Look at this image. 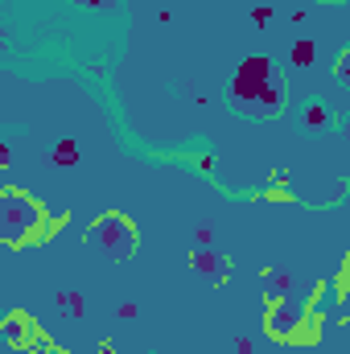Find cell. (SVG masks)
<instances>
[{
    "instance_id": "obj_1",
    "label": "cell",
    "mask_w": 350,
    "mask_h": 354,
    "mask_svg": "<svg viewBox=\"0 0 350 354\" xmlns=\"http://www.w3.org/2000/svg\"><path fill=\"white\" fill-rule=\"evenodd\" d=\"M231 103L243 111V115H276L280 103H284V91H280V79L272 71V62L252 54L235 66L231 75Z\"/></svg>"
},
{
    "instance_id": "obj_2",
    "label": "cell",
    "mask_w": 350,
    "mask_h": 354,
    "mask_svg": "<svg viewBox=\"0 0 350 354\" xmlns=\"http://www.w3.org/2000/svg\"><path fill=\"white\" fill-rule=\"evenodd\" d=\"M37 223H42V206L29 198V194H21V189H0V239L8 243V248H21L33 231H37Z\"/></svg>"
},
{
    "instance_id": "obj_3",
    "label": "cell",
    "mask_w": 350,
    "mask_h": 354,
    "mask_svg": "<svg viewBox=\"0 0 350 354\" xmlns=\"http://www.w3.org/2000/svg\"><path fill=\"white\" fill-rule=\"evenodd\" d=\"M87 243H91V252H99V256H107V260H128V256H136V248H140L136 227H132L124 214H103V218H95L87 227Z\"/></svg>"
},
{
    "instance_id": "obj_4",
    "label": "cell",
    "mask_w": 350,
    "mask_h": 354,
    "mask_svg": "<svg viewBox=\"0 0 350 354\" xmlns=\"http://www.w3.org/2000/svg\"><path fill=\"white\" fill-rule=\"evenodd\" d=\"M301 322H305V309L293 305V301H280V305L268 313V330H272L276 338H293V334L301 330Z\"/></svg>"
},
{
    "instance_id": "obj_5",
    "label": "cell",
    "mask_w": 350,
    "mask_h": 354,
    "mask_svg": "<svg viewBox=\"0 0 350 354\" xmlns=\"http://www.w3.org/2000/svg\"><path fill=\"white\" fill-rule=\"evenodd\" d=\"M190 264H194V272H202L206 280H227V260L223 256H214L210 248H194V256H190Z\"/></svg>"
},
{
    "instance_id": "obj_6",
    "label": "cell",
    "mask_w": 350,
    "mask_h": 354,
    "mask_svg": "<svg viewBox=\"0 0 350 354\" xmlns=\"http://www.w3.org/2000/svg\"><path fill=\"white\" fill-rule=\"evenodd\" d=\"M288 62H293L297 71H309V66L317 62V46H313V41H297V46L288 50Z\"/></svg>"
},
{
    "instance_id": "obj_7",
    "label": "cell",
    "mask_w": 350,
    "mask_h": 354,
    "mask_svg": "<svg viewBox=\"0 0 350 354\" xmlns=\"http://www.w3.org/2000/svg\"><path fill=\"white\" fill-rule=\"evenodd\" d=\"M79 161V145L75 140H58V149H54V165H75Z\"/></svg>"
},
{
    "instance_id": "obj_8",
    "label": "cell",
    "mask_w": 350,
    "mask_h": 354,
    "mask_svg": "<svg viewBox=\"0 0 350 354\" xmlns=\"http://www.w3.org/2000/svg\"><path fill=\"white\" fill-rule=\"evenodd\" d=\"M0 334H4V342H12V346H21V338H25V322H21V317H8Z\"/></svg>"
},
{
    "instance_id": "obj_9",
    "label": "cell",
    "mask_w": 350,
    "mask_h": 354,
    "mask_svg": "<svg viewBox=\"0 0 350 354\" xmlns=\"http://www.w3.org/2000/svg\"><path fill=\"white\" fill-rule=\"evenodd\" d=\"M268 292H272V297L288 292V276H284V272H272V280H268Z\"/></svg>"
},
{
    "instance_id": "obj_10",
    "label": "cell",
    "mask_w": 350,
    "mask_h": 354,
    "mask_svg": "<svg viewBox=\"0 0 350 354\" xmlns=\"http://www.w3.org/2000/svg\"><path fill=\"white\" fill-rule=\"evenodd\" d=\"M305 120H309L313 128H322V124H326L330 115H326V107H309V111H305Z\"/></svg>"
},
{
    "instance_id": "obj_11",
    "label": "cell",
    "mask_w": 350,
    "mask_h": 354,
    "mask_svg": "<svg viewBox=\"0 0 350 354\" xmlns=\"http://www.w3.org/2000/svg\"><path fill=\"white\" fill-rule=\"evenodd\" d=\"M62 305H71V313H75V317H83V297H79V292L62 297Z\"/></svg>"
},
{
    "instance_id": "obj_12",
    "label": "cell",
    "mask_w": 350,
    "mask_h": 354,
    "mask_svg": "<svg viewBox=\"0 0 350 354\" xmlns=\"http://www.w3.org/2000/svg\"><path fill=\"white\" fill-rule=\"evenodd\" d=\"M194 243H198V248H210V227H202V231H194Z\"/></svg>"
},
{
    "instance_id": "obj_13",
    "label": "cell",
    "mask_w": 350,
    "mask_h": 354,
    "mask_svg": "<svg viewBox=\"0 0 350 354\" xmlns=\"http://www.w3.org/2000/svg\"><path fill=\"white\" fill-rule=\"evenodd\" d=\"M268 17H272V8H256V12H252V21H256V25H268Z\"/></svg>"
},
{
    "instance_id": "obj_14",
    "label": "cell",
    "mask_w": 350,
    "mask_h": 354,
    "mask_svg": "<svg viewBox=\"0 0 350 354\" xmlns=\"http://www.w3.org/2000/svg\"><path fill=\"white\" fill-rule=\"evenodd\" d=\"M338 75H342V79L350 83V50H347V58H342V66H338Z\"/></svg>"
},
{
    "instance_id": "obj_15",
    "label": "cell",
    "mask_w": 350,
    "mask_h": 354,
    "mask_svg": "<svg viewBox=\"0 0 350 354\" xmlns=\"http://www.w3.org/2000/svg\"><path fill=\"white\" fill-rule=\"evenodd\" d=\"M83 4H95V8H99V4H111V0H83Z\"/></svg>"
},
{
    "instance_id": "obj_16",
    "label": "cell",
    "mask_w": 350,
    "mask_h": 354,
    "mask_svg": "<svg viewBox=\"0 0 350 354\" xmlns=\"http://www.w3.org/2000/svg\"><path fill=\"white\" fill-rule=\"evenodd\" d=\"M347 132H350V120H347Z\"/></svg>"
}]
</instances>
